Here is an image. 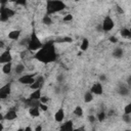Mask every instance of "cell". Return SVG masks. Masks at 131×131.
Wrapping results in <instances>:
<instances>
[{"label": "cell", "mask_w": 131, "mask_h": 131, "mask_svg": "<svg viewBox=\"0 0 131 131\" xmlns=\"http://www.w3.org/2000/svg\"><path fill=\"white\" fill-rule=\"evenodd\" d=\"M39 74L37 73H29V74H24L21 75L20 77L17 78V82L23 84V85H28V86H31L34 82H35V79L36 77L38 76Z\"/></svg>", "instance_id": "277c9868"}, {"label": "cell", "mask_w": 131, "mask_h": 131, "mask_svg": "<svg viewBox=\"0 0 131 131\" xmlns=\"http://www.w3.org/2000/svg\"><path fill=\"white\" fill-rule=\"evenodd\" d=\"M16 118H17V113H16V111L13 110V108H10V110H8V111L5 113V115H3V120H2V121H4V120H6V121H13V120H15Z\"/></svg>", "instance_id": "30bf717a"}, {"label": "cell", "mask_w": 131, "mask_h": 131, "mask_svg": "<svg viewBox=\"0 0 131 131\" xmlns=\"http://www.w3.org/2000/svg\"><path fill=\"white\" fill-rule=\"evenodd\" d=\"M90 131H96V130H95V129H92V130H90Z\"/></svg>", "instance_id": "7bdbcfd3"}, {"label": "cell", "mask_w": 131, "mask_h": 131, "mask_svg": "<svg viewBox=\"0 0 131 131\" xmlns=\"http://www.w3.org/2000/svg\"><path fill=\"white\" fill-rule=\"evenodd\" d=\"M24 130H25V128H18L16 131H24Z\"/></svg>", "instance_id": "ab89813d"}, {"label": "cell", "mask_w": 131, "mask_h": 131, "mask_svg": "<svg viewBox=\"0 0 131 131\" xmlns=\"http://www.w3.org/2000/svg\"><path fill=\"white\" fill-rule=\"evenodd\" d=\"M106 117L107 116H106V113L104 111H100V112H98L96 114V119H97L98 122H103L106 119Z\"/></svg>", "instance_id": "cb8c5ba5"}, {"label": "cell", "mask_w": 131, "mask_h": 131, "mask_svg": "<svg viewBox=\"0 0 131 131\" xmlns=\"http://www.w3.org/2000/svg\"><path fill=\"white\" fill-rule=\"evenodd\" d=\"M123 55H124V50H123V48H121V47H116L114 50H113V56L115 57V58H121V57H123Z\"/></svg>", "instance_id": "44dd1931"}, {"label": "cell", "mask_w": 131, "mask_h": 131, "mask_svg": "<svg viewBox=\"0 0 131 131\" xmlns=\"http://www.w3.org/2000/svg\"><path fill=\"white\" fill-rule=\"evenodd\" d=\"M56 42H63V43H72V42H73V39H72L71 37H68V36H66V37H62V38H58V39H56Z\"/></svg>", "instance_id": "484cf974"}, {"label": "cell", "mask_w": 131, "mask_h": 131, "mask_svg": "<svg viewBox=\"0 0 131 131\" xmlns=\"http://www.w3.org/2000/svg\"><path fill=\"white\" fill-rule=\"evenodd\" d=\"M42 130H43V127H42V125H41V124L37 125V126L35 127V129H34V131H42Z\"/></svg>", "instance_id": "8d00e7d4"}, {"label": "cell", "mask_w": 131, "mask_h": 131, "mask_svg": "<svg viewBox=\"0 0 131 131\" xmlns=\"http://www.w3.org/2000/svg\"><path fill=\"white\" fill-rule=\"evenodd\" d=\"M98 81L101 83V82H106L107 81V77H106V75H104V74H100L99 76H98Z\"/></svg>", "instance_id": "d6a6232c"}, {"label": "cell", "mask_w": 131, "mask_h": 131, "mask_svg": "<svg viewBox=\"0 0 131 131\" xmlns=\"http://www.w3.org/2000/svg\"><path fill=\"white\" fill-rule=\"evenodd\" d=\"M94 99V94L90 91V90H87L85 91L84 95H83V100L85 103H89V102H92Z\"/></svg>", "instance_id": "ac0fdd59"}, {"label": "cell", "mask_w": 131, "mask_h": 131, "mask_svg": "<svg viewBox=\"0 0 131 131\" xmlns=\"http://www.w3.org/2000/svg\"><path fill=\"white\" fill-rule=\"evenodd\" d=\"M44 82H45L44 76L38 75V76L36 77V79H35V82H34L31 86H29V87H30V89H31L32 91H34V90H39V89H41L42 86L44 85Z\"/></svg>", "instance_id": "52a82bcc"}, {"label": "cell", "mask_w": 131, "mask_h": 131, "mask_svg": "<svg viewBox=\"0 0 131 131\" xmlns=\"http://www.w3.org/2000/svg\"><path fill=\"white\" fill-rule=\"evenodd\" d=\"M129 33H130V38H131V27L129 28Z\"/></svg>", "instance_id": "60d3db41"}, {"label": "cell", "mask_w": 131, "mask_h": 131, "mask_svg": "<svg viewBox=\"0 0 131 131\" xmlns=\"http://www.w3.org/2000/svg\"><path fill=\"white\" fill-rule=\"evenodd\" d=\"M53 23L52 20V17L49 15V14H45L43 17H42V24L45 25V26H51Z\"/></svg>", "instance_id": "603a6c76"}, {"label": "cell", "mask_w": 131, "mask_h": 131, "mask_svg": "<svg viewBox=\"0 0 131 131\" xmlns=\"http://www.w3.org/2000/svg\"><path fill=\"white\" fill-rule=\"evenodd\" d=\"M12 54L10 52L9 49H4L1 54H0V63L4 64V63H8V62H12Z\"/></svg>", "instance_id": "8992f818"}, {"label": "cell", "mask_w": 131, "mask_h": 131, "mask_svg": "<svg viewBox=\"0 0 131 131\" xmlns=\"http://www.w3.org/2000/svg\"><path fill=\"white\" fill-rule=\"evenodd\" d=\"M122 121L126 124H130L131 123V115H126V114H123L122 115Z\"/></svg>", "instance_id": "83f0119b"}, {"label": "cell", "mask_w": 131, "mask_h": 131, "mask_svg": "<svg viewBox=\"0 0 131 131\" xmlns=\"http://www.w3.org/2000/svg\"><path fill=\"white\" fill-rule=\"evenodd\" d=\"M90 91H91L94 95H101V94L103 93V86H102V84H101L99 81L94 82V83L91 85V87H90Z\"/></svg>", "instance_id": "ba28073f"}, {"label": "cell", "mask_w": 131, "mask_h": 131, "mask_svg": "<svg viewBox=\"0 0 131 131\" xmlns=\"http://www.w3.org/2000/svg\"><path fill=\"white\" fill-rule=\"evenodd\" d=\"M120 35L123 38H130V33H129V28H123L120 31Z\"/></svg>", "instance_id": "d4e9b609"}, {"label": "cell", "mask_w": 131, "mask_h": 131, "mask_svg": "<svg viewBox=\"0 0 131 131\" xmlns=\"http://www.w3.org/2000/svg\"><path fill=\"white\" fill-rule=\"evenodd\" d=\"M108 41H110L111 43H114V44H116V43H118L119 39H118V37H116V36H111V37L108 38Z\"/></svg>", "instance_id": "e575fe53"}, {"label": "cell", "mask_w": 131, "mask_h": 131, "mask_svg": "<svg viewBox=\"0 0 131 131\" xmlns=\"http://www.w3.org/2000/svg\"><path fill=\"white\" fill-rule=\"evenodd\" d=\"M74 123L72 120H69V121H66L63 123L60 124V127H59V131H73L74 130Z\"/></svg>", "instance_id": "7c38bea8"}, {"label": "cell", "mask_w": 131, "mask_h": 131, "mask_svg": "<svg viewBox=\"0 0 131 131\" xmlns=\"http://www.w3.org/2000/svg\"><path fill=\"white\" fill-rule=\"evenodd\" d=\"M64 75L63 74H58L57 76H56V81H57V83L58 84H62L63 82H64Z\"/></svg>", "instance_id": "f546056e"}, {"label": "cell", "mask_w": 131, "mask_h": 131, "mask_svg": "<svg viewBox=\"0 0 131 131\" xmlns=\"http://www.w3.org/2000/svg\"><path fill=\"white\" fill-rule=\"evenodd\" d=\"M87 120H88V122L91 123V124H93V123H95V121H97L96 116H94V115H88Z\"/></svg>", "instance_id": "1f68e13d"}, {"label": "cell", "mask_w": 131, "mask_h": 131, "mask_svg": "<svg viewBox=\"0 0 131 131\" xmlns=\"http://www.w3.org/2000/svg\"><path fill=\"white\" fill-rule=\"evenodd\" d=\"M89 45H90L89 40L87 38H83L82 41H81V44H80V50L81 51H86L89 48Z\"/></svg>", "instance_id": "7402d4cb"}, {"label": "cell", "mask_w": 131, "mask_h": 131, "mask_svg": "<svg viewBox=\"0 0 131 131\" xmlns=\"http://www.w3.org/2000/svg\"><path fill=\"white\" fill-rule=\"evenodd\" d=\"M43 47L40 39L38 38V36L33 33L30 37V42H29V46H28V50L29 51H39L41 48Z\"/></svg>", "instance_id": "3957f363"}, {"label": "cell", "mask_w": 131, "mask_h": 131, "mask_svg": "<svg viewBox=\"0 0 131 131\" xmlns=\"http://www.w3.org/2000/svg\"><path fill=\"white\" fill-rule=\"evenodd\" d=\"M39 108L41 110V112H47L49 107L47 106V104H44V103H40V104H39Z\"/></svg>", "instance_id": "836d02e7"}, {"label": "cell", "mask_w": 131, "mask_h": 131, "mask_svg": "<svg viewBox=\"0 0 131 131\" xmlns=\"http://www.w3.org/2000/svg\"><path fill=\"white\" fill-rule=\"evenodd\" d=\"M47 11L48 13L61 12L66 9V4L62 1H49L47 2Z\"/></svg>", "instance_id": "7a4b0ae2"}, {"label": "cell", "mask_w": 131, "mask_h": 131, "mask_svg": "<svg viewBox=\"0 0 131 131\" xmlns=\"http://www.w3.org/2000/svg\"><path fill=\"white\" fill-rule=\"evenodd\" d=\"M1 71L3 74L5 75H9L13 72V64L12 62H8V63H4V64H1Z\"/></svg>", "instance_id": "2e32d148"}, {"label": "cell", "mask_w": 131, "mask_h": 131, "mask_svg": "<svg viewBox=\"0 0 131 131\" xmlns=\"http://www.w3.org/2000/svg\"><path fill=\"white\" fill-rule=\"evenodd\" d=\"M41 96H42V94H41V89H39V90H34V91H32V93L29 95V98L32 99V100H37V101H39L40 98H41Z\"/></svg>", "instance_id": "d6986e66"}, {"label": "cell", "mask_w": 131, "mask_h": 131, "mask_svg": "<svg viewBox=\"0 0 131 131\" xmlns=\"http://www.w3.org/2000/svg\"><path fill=\"white\" fill-rule=\"evenodd\" d=\"M123 114H126V115H131V102L127 103V104L124 106Z\"/></svg>", "instance_id": "f1b7e54d"}, {"label": "cell", "mask_w": 131, "mask_h": 131, "mask_svg": "<svg viewBox=\"0 0 131 131\" xmlns=\"http://www.w3.org/2000/svg\"><path fill=\"white\" fill-rule=\"evenodd\" d=\"M20 35H21L20 30H12L7 34V38L9 40H12V41H18Z\"/></svg>", "instance_id": "5bb4252c"}, {"label": "cell", "mask_w": 131, "mask_h": 131, "mask_svg": "<svg viewBox=\"0 0 131 131\" xmlns=\"http://www.w3.org/2000/svg\"><path fill=\"white\" fill-rule=\"evenodd\" d=\"M101 27H102V32H111L115 27V21L112 18V16L106 15L101 23Z\"/></svg>", "instance_id": "5b68a950"}, {"label": "cell", "mask_w": 131, "mask_h": 131, "mask_svg": "<svg viewBox=\"0 0 131 131\" xmlns=\"http://www.w3.org/2000/svg\"><path fill=\"white\" fill-rule=\"evenodd\" d=\"M36 57L43 62H50L55 59V53H54V48L52 46H43L39 51L36 53Z\"/></svg>", "instance_id": "6da1fadb"}, {"label": "cell", "mask_w": 131, "mask_h": 131, "mask_svg": "<svg viewBox=\"0 0 131 131\" xmlns=\"http://www.w3.org/2000/svg\"><path fill=\"white\" fill-rule=\"evenodd\" d=\"M25 71H26V66L24 63H21V62H18V63L13 66V74L18 76V77L24 75Z\"/></svg>", "instance_id": "8fae6325"}, {"label": "cell", "mask_w": 131, "mask_h": 131, "mask_svg": "<svg viewBox=\"0 0 131 131\" xmlns=\"http://www.w3.org/2000/svg\"><path fill=\"white\" fill-rule=\"evenodd\" d=\"M126 84H127V86L131 89V75H129V76L127 77V79H126Z\"/></svg>", "instance_id": "d590c367"}, {"label": "cell", "mask_w": 131, "mask_h": 131, "mask_svg": "<svg viewBox=\"0 0 131 131\" xmlns=\"http://www.w3.org/2000/svg\"><path fill=\"white\" fill-rule=\"evenodd\" d=\"M73 114L77 118H82L84 116V110H83V107L81 105H76L74 111H73Z\"/></svg>", "instance_id": "ffe728a7"}, {"label": "cell", "mask_w": 131, "mask_h": 131, "mask_svg": "<svg viewBox=\"0 0 131 131\" xmlns=\"http://www.w3.org/2000/svg\"><path fill=\"white\" fill-rule=\"evenodd\" d=\"M83 130H84V128L79 127V128H74V130H73V131H83Z\"/></svg>", "instance_id": "f35d334b"}, {"label": "cell", "mask_w": 131, "mask_h": 131, "mask_svg": "<svg viewBox=\"0 0 131 131\" xmlns=\"http://www.w3.org/2000/svg\"><path fill=\"white\" fill-rule=\"evenodd\" d=\"M124 131H131L130 129H126V130H124Z\"/></svg>", "instance_id": "b9f144b4"}, {"label": "cell", "mask_w": 131, "mask_h": 131, "mask_svg": "<svg viewBox=\"0 0 131 131\" xmlns=\"http://www.w3.org/2000/svg\"><path fill=\"white\" fill-rule=\"evenodd\" d=\"M10 90H11L10 84H6L5 86H2L1 89H0V97H1L2 99L6 98V97L10 94Z\"/></svg>", "instance_id": "9a60e30c"}, {"label": "cell", "mask_w": 131, "mask_h": 131, "mask_svg": "<svg viewBox=\"0 0 131 131\" xmlns=\"http://www.w3.org/2000/svg\"><path fill=\"white\" fill-rule=\"evenodd\" d=\"M24 131H33V129H32L31 126H27V127H25V130Z\"/></svg>", "instance_id": "74e56055"}, {"label": "cell", "mask_w": 131, "mask_h": 131, "mask_svg": "<svg viewBox=\"0 0 131 131\" xmlns=\"http://www.w3.org/2000/svg\"><path fill=\"white\" fill-rule=\"evenodd\" d=\"M64 120V110L63 107H59L54 113V121L57 123H62Z\"/></svg>", "instance_id": "4fadbf2b"}, {"label": "cell", "mask_w": 131, "mask_h": 131, "mask_svg": "<svg viewBox=\"0 0 131 131\" xmlns=\"http://www.w3.org/2000/svg\"><path fill=\"white\" fill-rule=\"evenodd\" d=\"M117 92L119 95L125 97V96H128L130 94V88L127 86V84H120L117 88Z\"/></svg>", "instance_id": "9c48e42d"}, {"label": "cell", "mask_w": 131, "mask_h": 131, "mask_svg": "<svg viewBox=\"0 0 131 131\" xmlns=\"http://www.w3.org/2000/svg\"><path fill=\"white\" fill-rule=\"evenodd\" d=\"M28 113L32 118H38L41 115V110L39 108V106H32V107H29Z\"/></svg>", "instance_id": "e0dca14e"}, {"label": "cell", "mask_w": 131, "mask_h": 131, "mask_svg": "<svg viewBox=\"0 0 131 131\" xmlns=\"http://www.w3.org/2000/svg\"><path fill=\"white\" fill-rule=\"evenodd\" d=\"M49 100H50V98H49L47 95H42L39 101H40V103H44V104H47V103L49 102Z\"/></svg>", "instance_id": "4dcf8cb0"}, {"label": "cell", "mask_w": 131, "mask_h": 131, "mask_svg": "<svg viewBox=\"0 0 131 131\" xmlns=\"http://www.w3.org/2000/svg\"><path fill=\"white\" fill-rule=\"evenodd\" d=\"M74 19V15L72 13H66L62 17V20L66 21V23H69V21H72Z\"/></svg>", "instance_id": "4316f807"}]
</instances>
